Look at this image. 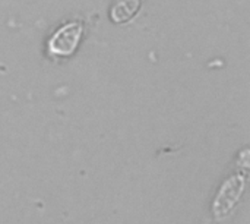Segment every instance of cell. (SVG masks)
I'll return each mask as SVG.
<instances>
[{"label":"cell","mask_w":250,"mask_h":224,"mask_svg":"<svg viewBox=\"0 0 250 224\" xmlns=\"http://www.w3.org/2000/svg\"><path fill=\"white\" fill-rule=\"evenodd\" d=\"M83 25L81 21H70L60 26L48 40V51L56 57H69L72 56L82 38Z\"/></svg>","instance_id":"1"},{"label":"cell","mask_w":250,"mask_h":224,"mask_svg":"<svg viewBox=\"0 0 250 224\" xmlns=\"http://www.w3.org/2000/svg\"><path fill=\"white\" fill-rule=\"evenodd\" d=\"M141 9V0H116L111 10L110 18L116 23L129 22Z\"/></svg>","instance_id":"2"}]
</instances>
